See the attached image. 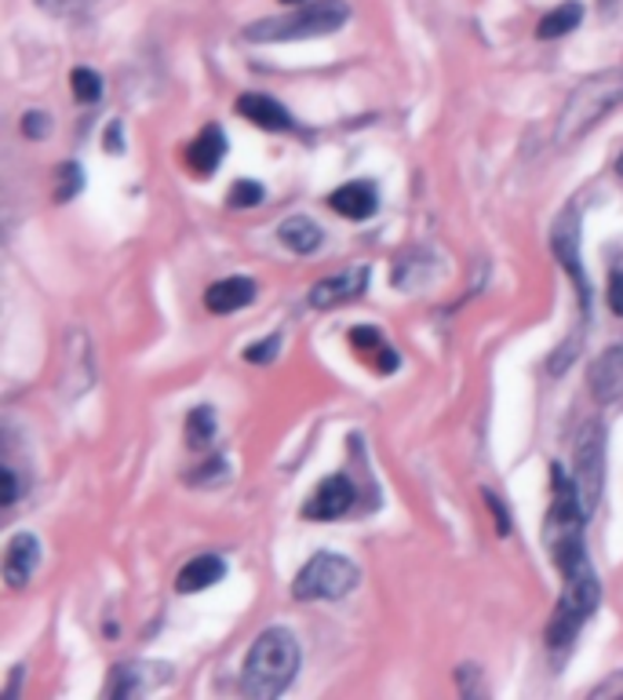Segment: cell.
Masks as SVG:
<instances>
[{"mask_svg": "<svg viewBox=\"0 0 623 700\" xmlns=\"http://www.w3.org/2000/svg\"><path fill=\"white\" fill-rule=\"evenodd\" d=\"M296 671H299L296 635L288 628H267L248 650L241 693L248 700H274L296 682Z\"/></svg>", "mask_w": 623, "mask_h": 700, "instance_id": "obj_1", "label": "cell"}, {"mask_svg": "<svg viewBox=\"0 0 623 700\" xmlns=\"http://www.w3.org/2000/svg\"><path fill=\"white\" fill-rule=\"evenodd\" d=\"M623 107V70H602L591 73L568 91L565 107L554 125V142L558 147H573L583 136H591L609 114Z\"/></svg>", "mask_w": 623, "mask_h": 700, "instance_id": "obj_2", "label": "cell"}, {"mask_svg": "<svg viewBox=\"0 0 623 700\" xmlns=\"http://www.w3.org/2000/svg\"><path fill=\"white\" fill-rule=\"evenodd\" d=\"M347 19H350L347 0H307V4H296L291 16H274V19L251 22L245 30V41H251V45L307 41V37L336 33Z\"/></svg>", "mask_w": 623, "mask_h": 700, "instance_id": "obj_3", "label": "cell"}, {"mask_svg": "<svg viewBox=\"0 0 623 700\" xmlns=\"http://www.w3.org/2000/svg\"><path fill=\"white\" fill-rule=\"evenodd\" d=\"M599 599H602V588H599V576L591 573V562L580 565L576 573H565L562 602H558V610H554L551 628H547L551 650H565V645L576 639V631L594 617V610H599Z\"/></svg>", "mask_w": 623, "mask_h": 700, "instance_id": "obj_4", "label": "cell"}, {"mask_svg": "<svg viewBox=\"0 0 623 700\" xmlns=\"http://www.w3.org/2000/svg\"><path fill=\"white\" fill-rule=\"evenodd\" d=\"M357 565L350 559H343L336 551H322L303 565L296 584H291V599L296 602H328V599H343L357 588Z\"/></svg>", "mask_w": 623, "mask_h": 700, "instance_id": "obj_5", "label": "cell"}, {"mask_svg": "<svg viewBox=\"0 0 623 700\" xmlns=\"http://www.w3.org/2000/svg\"><path fill=\"white\" fill-rule=\"evenodd\" d=\"M573 482L580 493L583 511H594L602 500L605 489V427L599 420H587L576 434V467H573Z\"/></svg>", "mask_w": 623, "mask_h": 700, "instance_id": "obj_6", "label": "cell"}, {"mask_svg": "<svg viewBox=\"0 0 623 700\" xmlns=\"http://www.w3.org/2000/svg\"><path fill=\"white\" fill-rule=\"evenodd\" d=\"M551 248H554V259L562 263V270L576 282L583 318H587V310H591V288H587V277H583V267H580V219H576V208H565V213L554 219V227H551Z\"/></svg>", "mask_w": 623, "mask_h": 700, "instance_id": "obj_7", "label": "cell"}, {"mask_svg": "<svg viewBox=\"0 0 623 700\" xmlns=\"http://www.w3.org/2000/svg\"><path fill=\"white\" fill-rule=\"evenodd\" d=\"M365 285H368V267H350V270H339L333 277H325V282H317L310 288V307L317 310H333L339 307V303H350L365 293Z\"/></svg>", "mask_w": 623, "mask_h": 700, "instance_id": "obj_8", "label": "cell"}, {"mask_svg": "<svg viewBox=\"0 0 623 700\" xmlns=\"http://www.w3.org/2000/svg\"><path fill=\"white\" fill-rule=\"evenodd\" d=\"M350 504H354V482L343 479V474H333V479H325L314 489L303 514L314 522H333V519H343V514L350 511Z\"/></svg>", "mask_w": 623, "mask_h": 700, "instance_id": "obj_9", "label": "cell"}, {"mask_svg": "<svg viewBox=\"0 0 623 700\" xmlns=\"http://www.w3.org/2000/svg\"><path fill=\"white\" fill-rule=\"evenodd\" d=\"M37 565H41V540L33 533H16L8 540V551H4V580L8 588H26L37 573Z\"/></svg>", "mask_w": 623, "mask_h": 700, "instance_id": "obj_10", "label": "cell"}, {"mask_svg": "<svg viewBox=\"0 0 623 700\" xmlns=\"http://www.w3.org/2000/svg\"><path fill=\"white\" fill-rule=\"evenodd\" d=\"M171 679V668L165 664H121L113 668V682H110V697L125 700L136 693H150L157 686H165Z\"/></svg>", "mask_w": 623, "mask_h": 700, "instance_id": "obj_11", "label": "cell"}, {"mask_svg": "<svg viewBox=\"0 0 623 700\" xmlns=\"http://www.w3.org/2000/svg\"><path fill=\"white\" fill-rule=\"evenodd\" d=\"M237 114L248 117V121L263 131H288L291 128V114L277 99L259 96V91H248V96L237 99Z\"/></svg>", "mask_w": 623, "mask_h": 700, "instance_id": "obj_12", "label": "cell"}, {"mask_svg": "<svg viewBox=\"0 0 623 700\" xmlns=\"http://www.w3.org/2000/svg\"><path fill=\"white\" fill-rule=\"evenodd\" d=\"M591 391L602 405L623 398V347H609L591 368Z\"/></svg>", "mask_w": 623, "mask_h": 700, "instance_id": "obj_13", "label": "cell"}, {"mask_svg": "<svg viewBox=\"0 0 623 700\" xmlns=\"http://www.w3.org/2000/svg\"><path fill=\"white\" fill-rule=\"evenodd\" d=\"M256 299V282L251 277H222L205 293V307L211 314H234Z\"/></svg>", "mask_w": 623, "mask_h": 700, "instance_id": "obj_14", "label": "cell"}, {"mask_svg": "<svg viewBox=\"0 0 623 700\" xmlns=\"http://www.w3.org/2000/svg\"><path fill=\"white\" fill-rule=\"evenodd\" d=\"M328 205L347 219H368V216H376L379 194L373 183H343L339 190L328 194Z\"/></svg>", "mask_w": 623, "mask_h": 700, "instance_id": "obj_15", "label": "cell"}, {"mask_svg": "<svg viewBox=\"0 0 623 700\" xmlns=\"http://www.w3.org/2000/svg\"><path fill=\"white\" fill-rule=\"evenodd\" d=\"M227 576V562L219 559V554H197L187 565L179 570L176 576V591L182 594H194V591H205L211 584H219V580Z\"/></svg>", "mask_w": 623, "mask_h": 700, "instance_id": "obj_16", "label": "cell"}, {"mask_svg": "<svg viewBox=\"0 0 623 700\" xmlns=\"http://www.w3.org/2000/svg\"><path fill=\"white\" fill-rule=\"evenodd\" d=\"M222 154H227V136H222L219 125H208L201 136H197L190 147H187V161L197 176H211V171L219 168Z\"/></svg>", "mask_w": 623, "mask_h": 700, "instance_id": "obj_17", "label": "cell"}, {"mask_svg": "<svg viewBox=\"0 0 623 700\" xmlns=\"http://www.w3.org/2000/svg\"><path fill=\"white\" fill-rule=\"evenodd\" d=\"M277 237H281V245L291 248L296 256H310L325 241L322 227H317L310 216H288L281 227H277Z\"/></svg>", "mask_w": 623, "mask_h": 700, "instance_id": "obj_18", "label": "cell"}, {"mask_svg": "<svg viewBox=\"0 0 623 700\" xmlns=\"http://www.w3.org/2000/svg\"><path fill=\"white\" fill-rule=\"evenodd\" d=\"M580 19H583V8L576 4V0H568V4H562L558 11H551V16L536 26V37H540V41H551V37H565L568 30H576Z\"/></svg>", "mask_w": 623, "mask_h": 700, "instance_id": "obj_19", "label": "cell"}, {"mask_svg": "<svg viewBox=\"0 0 623 700\" xmlns=\"http://www.w3.org/2000/svg\"><path fill=\"white\" fill-rule=\"evenodd\" d=\"M211 438H216V416H211V408L208 405L190 408V416H187V445L190 448H205Z\"/></svg>", "mask_w": 623, "mask_h": 700, "instance_id": "obj_20", "label": "cell"}, {"mask_svg": "<svg viewBox=\"0 0 623 700\" xmlns=\"http://www.w3.org/2000/svg\"><path fill=\"white\" fill-rule=\"evenodd\" d=\"M70 88H73V99L77 102H99L102 96V77L96 70H88V66H77L70 73Z\"/></svg>", "mask_w": 623, "mask_h": 700, "instance_id": "obj_21", "label": "cell"}, {"mask_svg": "<svg viewBox=\"0 0 623 700\" xmlns=\"http://www.w3.org/2000/svg\"><path fill=\"white\" fill-rule=\"evenodd\" d=\"M37 8L51 19H81L85 11L96 8V0H37Z\"/></svg>", "mask_w": 623, "mask_h": 700, "instance_id": "obj_22", "label": "cell"}, {"mask_svg": "<svg viewBox=\"0 0 623 700\" xmlns=\"http://www.w3.org/2000/svg\"><path fill=\"white\" fill-rule=\"evenodd\" d=\"M263 201V187L256 179H237L230 194H227V205L230 208H251V205H259Z\"/></svg>", "mask_w": 623, "mask_h": 700, "instance_id": "obj_23", "label": "cell"}, {"mask_svg": "<svg viewBox=\"0 0 623 700\" xmlns=\"http://www.w3.org/2000/svg\"><path fill=\"white\" fill-rule=\"evenodd\" d=\"M85 187V176H81V165H62L59 171V187H56V201H70V197H77V190Z\"/></svg>", "mask_w": 623, "mask_h": 700, "instance_id": "obj_24", "label": "cell"}, {"mask_svg": "<svg viewBox=\"0 0 623 700\" xmlns=\"http://www.w3.org/2000/svg\"><path fill=\"white\" fill-rule=\"evenodd\" d=\"M277 347H281V336H270V339H263V343H251V347L245 351V362L251 365H267L277 358Z\"/></svg>", "mask_w": 623, "mask_h": 700, "instance_id": "obj_25", "label": "cell"}, {"mask_svg": "<svg viewBox=\"0 0 623 700\" xmlns=\"http://www.w3.org/2000/svg\"><path fill=\"white\" fill-rule=\"evenodd\" d=\"M591 700H623V671H613L605 682L594 686Z\"/></svg>", "mask_w": 623, "mask_h": 700, "instance_id": "obj_26", "label": "cell"}, {"mask_svg": "<svg viewBox=\"0 0 623 700\" xmlns=\"http://www.w3.org/2000/svg\"><path fill=\"white\" fill-rule=\"evenodd\" d=\"M0 474H4V496H0V504L4 507H16L19 504V496H22V485H19V474L11 464L0 467Z\"/></svg>", "mask_w": 623, "mask_h": 700, "instance_id": "obj_27", "label": "cell"}, {"mask_svg": "<svg viewBox=\"0 0 623 700\" xmlns=\"http://www.w3.org/2000/svg\"><path fill=\"white\" fill-rule=\"evenodd\" d=\"M350 343L354 347H368V351H383L387 343H383V336L376 333V328H350Z\"/></svg>", "mask_w": 623, "mask_h": 700, "instance_id": "obj_28", "label": "cell"}, {"mask_svg": "<svg viewBox=\"0 0 623 700\" xmlns=\"http://www.w3.org/2000/svg\"><path fill=\"white\" fill-rule=\"evenodd\" d=\"M609 310H613L616 318H623V270L609 277Z\"/></svg>", "mask_w": 623, "mask_h": 700, "instance_id": "obj_29", "label": "cell"}, {"mask_svg": "<svg viewBox=\"0 0 623 700\" xmlns=\"http://www.w3.org/2000/svg\"><path fill=\"white\" fill-rule=\"evenodd\" d=\"M22 131H26L30 139H41L44 131H48V114H41V110L26 114V117H22Z\"/></svg>", "mask_w": 623, "mask_h": 700, "instance_id": "obj_30", "label": "cell"}, {"mask_svg": "<svg viewBox=\"0 0 623 700\" xmlns=\"http://www.w3.org/2000/svg\"><path fill=\"white\" fill-rule=\"evenodd\" d=\"M485 504H488V511L496 514V525H500V533L507 536V533H511V519H507V507H503V500H500L496 493H488V489H485Z\"/></svg>", "mask_w": 623, "mask_h": 700, "instance_id": "obj_31", "label": "cell"}, {"mask_svg": "<svg viewBox=\"0 0 623 700\" xmlns=\"http://www.w3.org/2000/svg\"><path fill=\"white\" fill-rule=\"evenodd\" d=\"M106 150H110V154H121L125 147H121V125H110V128H106Z\"/></svg>", "mask_w": 623, "mask_h": 700, "instance_id": "obj_32", "label": "cell"}, {"mask_svg": "<svg viewBox=\"0 0 623 700\" xmlns=\"http://www.w3.org/2000/svg\"><path fill=\"white\" fill-rule=\"evenodd\" d=\"M281 4H307V0H281Z\"/></svg>", "mask_w": 623, "mask_h": 700, "instance_id": "obj_33", "label": "cell"}, {"mask_svg": "<svg viewBox=\"0 0 623 700\" xmlns=\"http://www.w3.org/2000/svg\"><path fill=\"white\" fill-rule=\"evenodd\" d=\"M616 168H620V176H623V157H620V165H616Z\"/></svg>", "mask_w": 623, "mask_h": 700, "instance_id": "obj_34", "label": "cell"}]
</instances>
